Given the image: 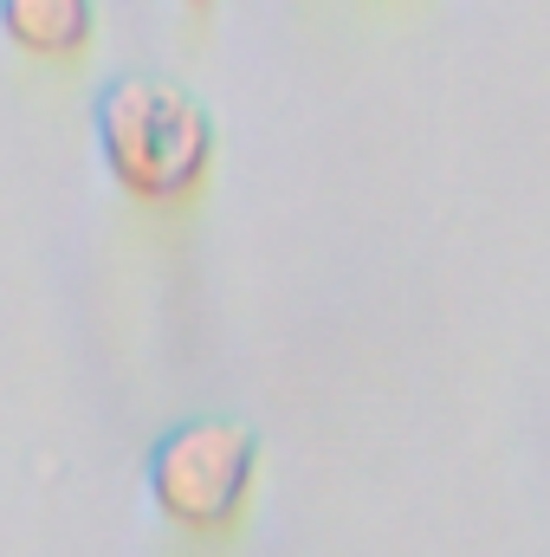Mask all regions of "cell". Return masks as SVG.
Returning a JSON list of instances; mask_svg holds the SVG:
<instances>
[{"label": "cell", "instance_id": "1", "mask_svg": "<svg viewBox=\"0 0 550 557\" xmlns=\"http://www.w3.org/2000/svg\"><path fill=\"white\" fill-rule=\"evenodd\" d=\"M104 175L149 208H182L214 175V117L168 78L124 72L98 98Z\"/></svg>", "mask_w": 550, "mask_h": 557}, {"label": "cell", "instance_id": "2", "mask_svg": "<svg viewBox=\"0 0 550 557\" xmlns=\"http://www.w3.org/2000/svg\"><path fill=\"white\" fill-rule=\"evenodd\" d=\"M260 493V441L240 421H182L149 454V499L188 539H227Z\"/></svg>", "mask_w": 550, "mask_h": 557}, {"label": "cell", "instance_id": "3", "mask_svg": "<svg viewBox=\"0 0 550 557\" xmlns=\"http://www.w3.org/2000/svg\"><path fill=\"white\" fill-rule=\"evenodd\" d=\"M0 33L39 65H72L98 39V0H0Z\"/></svg>", "mask_w": 550, "mask_h": 557}, {"label": "cell", "instance_id": "4", "mask_svg": "<svg viewBox=\"0 0 550 557\" xmlns=\"http://www.w3.org/2000/svg\"><path fill=\"white\" fill-rule=\"evenodd\" d=\"M182 7H188V13H208V7H214V0H182Z\"/></svg>", "mask_w": 550, "mask_h": 557}]
</instances>
